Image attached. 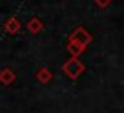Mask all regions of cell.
<instances>
[{"mask_svg": "<svg viewBox=\"0 0 124 113\" xmlns=\"http://www.w3.org/2000/svg\"><path fill=\"white\" fill-rule=\"evenodd\" d=\"M97 3H99V5H107V3L110 2V0H96Z\"/></svg>", "mask_w": 124, "mask_h": 113, "instance_id": "obj_1", "label": "cell"}]
</instances>
